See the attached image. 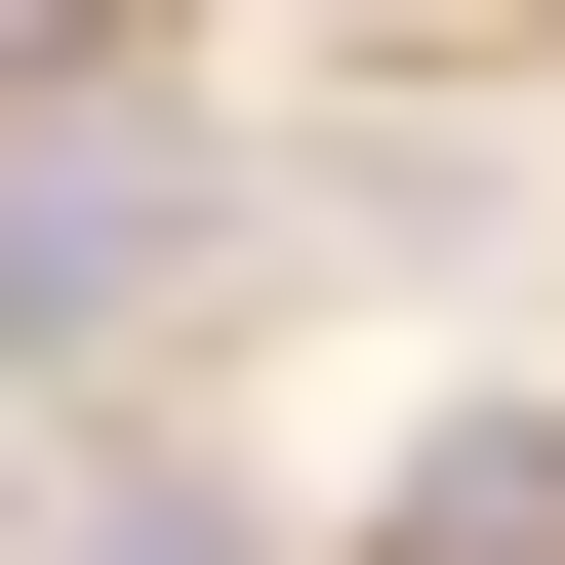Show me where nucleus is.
Masks as SVG:
<instances>
[{
  "label": "nucleus",
  "instance_id": "obj_1",
  "mask_svg": "<svg viewBox=\"0 0 565 565\" xmlns=\"http://www.w3.org/2000/svg\"><path fill=\"white\" fill-rule=\"evenodd\" d=\"M364 565H565V404H404L364 445Z\"/></svg>",
  "mask_w": 565,
  "mask_h": 565
}]
</instances>
